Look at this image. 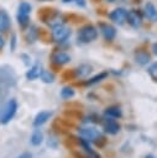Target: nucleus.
I'll return each instance as SVG.
<instances>
[{
  "mask_svg": "<svg viewBox=\"0 0 157 158\" xmlns=\"http://www.w3.org/2000/svg\"><path fill=\"white\" fill-rule=\"evenodd\" d=\"M4 46H5V40H4V37L0 35V51L4 48Z\"/></svg>",
  "mask_w": 157,
  "mask_h": 158,
  "instance_id": "nucleus-26",
  "label": "nucleus"
},
{
  "mask_svg": "<svg viewBox=\"0 0 157 158\" xmlns=\"http://www.w3.org/2000/svg\"><path fill=\"white\" fill-rule=\"evenodd\" d=\"M126 22L134 27V28H138L142 25V14L136 10V9H131L127 10V17H126Z\"/></svg>",
  "mask_w": 157,
  "mask_h": 158,
  "instance_id": "nucleus-8",
  "label": "nucleus"
},
{
  "mask_svg": "<svg viewBox=\"0 0 157 158\" xmlns=\"http://www.w3.org/2000/svg\"><path fill=\"white\" fill-rule=\"evenodd\" d=\"M11 26L10 16L7 15L6 11L0 10V32H7Z\"/></svg>",
  "mask_w": 157,
  "mask_h": 158,
  "instance_id": "nucleus-17",
  "label": "nucleus"
},
{
  "mask_svg": "<svg viewBox=\"0 0 157 158\" xmlns=\"http://www.w3.org/2000/svg\"><path fill=\"white\" fill-rule=\"evenodd\" d=\"M147 73H148V75L151 77V79L157 83V62H156V63H152V64L148 67Z\"/></svg>",
  "mask_w": 157,
  "mask_h": 158,
  "instance_id": "nucleus-23",
  "label": "nucleus"
},
{
  "mask_svg": "<svg viewBox=\"0 0 157 158\" xmlns=\"http://www.w3.org/2000/svg\"><path fill=\"white\" fill-rule=\"evenodd\" d=\"M78 143L82 146V148H84V149H85V152L89 154V157H90V158H101V157H100V154H98L95 151H93V149L90 148L89 142H88L85 138H83V137L78 138Z\"/></svg>",
  "mask_w": 157,
  "mask_h": 158,
  "instance_id": "nucleus-18",
  "label": "nucleus"
},
{
  "mask_svg": "<svg viewBox=\"0 0 157 158\" xmlns=\"http://www.w3.org/2000/svg\"><path fill=\"white\" fill-rule=\"evenodd\" d=\"M16 158H32V154H31V153H28V152H25V153L20 154V156H19V157H16Z\"/></svg>",
  "mask_w": 157,
  "mask_h": 158,
  "instance_id": "nucleus-25",
  "label": "nucleus"
},
{
  "mask_svg": "<svg viewBox=\"0 0 157 158\" xmlns=\"http://www.w3.org/2000/svg\"><path fill=\"white\" fill-rule=\"evenodd\" d=\"M101 122V126H103V130L109 133V135H116L120 132L121 130V126L120 123L115 120V118H111V117H105L104 120L100 121Z\"/></svg>",
  "mask_w": 157,
  "mask_h": 158,
  "instance_id": "nucleus-6",
  "label": "nucleus"
},
{
  "mask_svg": "<svg viewBox=\"0 0 157 158\" xmlns=\"http://www.w3.org/2000/svg\"><path fill=\"white\" fill-rule=\"evenodd\" d=\"M51 60L53 64L61 67V65H64V64L70 62V56L63 51H54L51 56Z\"/></svg>",
  "mask_w": 157,
  "mask_h": 158,
  "instance_id": "nucleus-9",
  "label": "nucleus"
},
{
  "mask_svg": "<svg viewBox=\"0 0 157 158\" xmlns=\"http://www.w3.org/2000/svg\"><path fill=\"white\" fill-rule=\"evenodd\" d=\"M98 31H100L103 38L108 42H111L115 37H116V28L106 22H99L98 25Z\"/></svg>",
  "mask_w": 157,
  "mask_h": 158,
  "instance_id": "nucleus-5",
  "label": "nucleus"
},
{
  "mask_svg": "<svg viewBox=\"0 0 157 158\" xmlns=\"http://www.w3.org/2000/svg\"><path fill=\"white\" fill-rule=\"evenodd\" d=\"M30 15H31V5L28 2H21L17 7V23L21 27H26L30 22Z\"/></svg>",
  "mask_w": 157,
  "mask_h": 158,
  "instance_id": "nucleus-4",
  "label": "nucleus"
},
{
  "mask_svg": "<svg viewBox=\"0 0 157 158\" xmlns=\"http://www.w3.org/2000/svg\"><path fill=\"white\" fill-rule=\"evenodd\" d=\"M99 31L98 27H95L91 23H87L82 26L77 32V40L80 43H90L98 38Z\"/></svg>",
  "mask_w": 157,
  "mask_h": 158,
  "instance_id": "nucleus-1",
  "label": "nucleus"
},
{
  "mask_svg": "<svg viewBox=\"0 0 157 158\" xmlns=\"http://www.w3.org/2000/svg\"><path fill=\"white\" fill-rule=\"evenodd\" d=\"M41 80L43 81V83H47V84H51V83H53L54 81V79H56V77H54V74L52 73V72H49V70H42V73H41Z\"/></svg>",
  "mask_w": 157,
  "mask_h": 158,
  "instance_id": "nucleus-21",
  "label": "nucleus"
},
{
  "mask_svg": "<svg viewBox=\"0 0 157 158\" xmlns=\"http://www.w3.org/2000/svg\"><path fill=\"white\" fill-rule=\"evenodd\" d=\"M51 116H52V111H48V110H45V111H40L36 116H35V118H33V126L35 127H40V126H42V125H45L49 118H51Z\"/></svg>",
  "mask_w": 157,
  "mask_h": 158,
  "instance_id": "nucleus-11",
  "label": "nucleus"
},
{
  "mask_svg": "<svg viewBox=\"0 0 157 158\" xmlns=\"http://www.w3.org/2000/svg\"><path fill=\"white\" fill-rule=\"evenodd\" d=\"M109 19L116 23V25H124L126 22V17H127V10L125 7H116L114 9L109 15Z\"/></svg>",
  "mask_w": 157,
  "mask_h": 158,
  "instance_id": "nucleus-7",
  "label": "nucleus"
},
{
  "mask_svg": "<svg viewBox=\"0 0 157 158\" xmlns=\"http://www.w3.org/2000/svg\"><path fill=\"white\" fill-rule=\"evenodd\" d=\"M90 73H91V67H90L89 64H85V63L78 65V67L73 70V75H74V78H78V79L87 78Z\"/></svg>",
  "mask_w": 157,
  "mask_h": 158,
  "instance_id": "nucleus-12",
  "label": "nucleus"
},
{
  "mask_svg": "<svg viewBox=\"0 0 157 158\" xmlns=\"http://www.w3.org/2000/svg\"><path fill=\"white\" fill-rule=\"evenodd\" d=\"M103 1H105V2H109V4H110V2H114L115 0H103Z\"/></svg>",
  "mask_w": 157,
  "mask_h": 158,
  "instance_id": "nucleus-29",
  "label": "nucleus"
},
{
  "mask_svg": "<svg viewBox=\"0 0 157 158\" xmlns=\"http://www.w3.org/2000/svg\"><path fill=\"white\" fill-rule=\"evenodd\" d=\"M69 36H70V28H69L68 26H66L64 23L52 27L51 37H52V41H53V42H56V43H62V42L67 41Z\"/></svg>",
  "mask_w": 157,
  "mask_h": 158,
  "instance_id": "nucleus-2",
  "label": "nucleus"
},
{
  "mask_svg": "<svg viewBox=\"0 0 157 158\" xmlns=\"http://www.w3.org/2000/svg\"><path fill=\"white\" fill-rule=\"evenodd\" d=\"M40 1H52V0H40Z\"/></svg>",
  "mask_w": 157,
  "mask_h": 158,
  "instance_id": "nucleus-30",
  "label": "nucleus"
},
{
  "mask_svg": "<svg viewBox=\"0 0 157 158\" xmlns=\"http://www.w3.org/2000/svg\"><path fill=\"white\" fill-rule=\"evenodd\" d=\"M106 77H108V73H106V72H101V73L94 75L93 78H89V79H87L85 81H83V85H85V86H91V85H94V84H96V83L104 80Z\"/></svg>",
  "mask_w": 157,
  "mask_h": 158,
  "instance_id": "nucleus-19",
  "label": "nucleus"
},
{
  "mask_svg": "<svg viewBox=\"0 0 157 158\" xmlns=\"http://www.w3.org/2000/svg\"><path fill=\"white\" fill-rule=\"evenodd\" d=\"M105 117H111V118H120L122 116V110L119 105H111L105 109L104 111Z\"/></svg>",
  "mask_w": 157,
  "mask_h": 158,
  "instance_id": "nucleus-16",
  "label": "nucleus"
},
{
  "mask_svg": "<svg viewBox=\"0 0 157 158\" xmlns=\"http://www.w3.org/2000/svg\"><path fill=\"white\" fill-rule=\"evenodd\" d=\"M152 52H153V54L157 56V42H155V43L152 44Z\"/></svg>",
  "mask_w": 157,
  "mask_h": 158,
  "instance_id": "nucleus-27",
  "label": "nucleus"
},
{
  "mask_svg": "<svg viewBox=\"0 0 157 158\" xmlns=\"http://www.w3.org/2000/svg\"><path fill=\"white\" fill-rule=\"evenodd\" d=\"M42 70H43V69H42L41 64H38V63L33 64V65L30 67V69L26 72V79H27V80H36V79H38V78L41 77Z\"/></svg>",
  "mask_w": 157,
  "mask_h": 158,
  "instance_id": "nucleus-15",
  "label": "nucleus"
},
{
  "mask_svg": "<svg viewBox=\"0 0 157 158\" xmlns=\"http://www.w3.org/2000/svg\"><path fill=\"white\" fill-rule=\"evenodd\" d=\"M145 158H156L153 154H147V156H145Z\"/></svg>",
  "mask_w": 157,
  "mask_h": 158,
  "instance_id": "nucleus-28",
  "label": "nucleus"
},
{
  "mask_svg": "<svg viewBox=\"0 0 157 158\" xmlns=\"http://www.w3.org/2000/svg\"><path fill=\"white\" fill-rule=\"evenodd\" d=\"M79 135H80V137L85 138L88 142H93L94 143L96 141V138L101 133L94 127H83V128H79Z\"/></svg>",
  "mask_w": 157,
  "mask_h": 158,
  "instance_id": "nucleus-10",
  "label": "nucleus"
},
{
  "mask_svg": "<svg viewBox=\"0 0 157 158\" xmlns=\"http://www.w3.org/2000/svg\"><path fill=\"white\" fill-rule=\"evenodd\" d=\"M31 144L32 146H40L42 142H43V133L40 131V130H35L31 135Z\"/></svg>",
  "mask_w": 157,
  "mask_h": 158,
  "instance_id": "nucleus-20",
  "label": "nucleus"
},
{
  "mask_svg": "<svg viewBox=\"0 0 157 158\" xmlns=\"http://www.w3.org/2000/svg\"><path fill=\"white\" fill-rule=\"evenodd\" d=\"M62 2L66 5H75L78 7H84L87 5L85 0H62Z\"/></svg>",
  "mask_w": 157,
  "mask_h": 158,
  "instance_id": "nucleus-24",
  "label": "nucleus"
},
{
  "mask_svg": "<svg viewBox=\"0 0 157 158\" xmlns=\"http://www.w3.org/2000/svg\"><path fill=\"white\" fill-rule=\"evenodd\" d=\"M143 15L152 22H157V7L152 2H146L143 6Z\"/></svg>",
  "mask_w": 157,
  "mask_h": 158,
  "instance_id": "nucleus-13",
  "label": "nucleus"
},
{
  "mask_svg": "<svg viewBox=\"0 0 157 158\" xmlns=\"http://www.w3.org/2000/svg\"><path fill=\"white\" fill-rule=\"evenodd\" d=\"M135 60L140 65H146L151 62V56L145 49H137L135 52Z\"/></svg>",
  "mask_w": 157,
  "mask_h": 158,
  "instance_id": "nucleus-14",
  "label": "nucleus"
},
{
  "mask_svg": "<svg viewBox=\"0 0 157 158\" xmlns=\"http://www.w3.org/2000/svg\"><path fill=\"white\" fill-rule=\"evenodd\" d=\"M16 111H17V102H16L15 99H10L6 102V105H5L4 110H2V114L0 116V122L2 125L9 123L14 118V116L16 115Z\"/></svg>",
  "mask_w": 157,
  "mask_h": 158,
  "instance_id": "nucleus-3",
  "label": "nucleus"
},
{
  "mask_svg": "<svg viewBox=\"0 0 157 158\" xmlns=\"http://www.w3.org/2000/svg\"><path fill=\"white\" fill-rule=\"evenodd\" d=\"M74 89L72 86H64L62 90H61V98L64 99V100H69L74 96Z\"/></svg>",
  "mask_w": 157,
  "mask_h": 158,
  "instance_id": "nucleus-22",
  "label": "nucleus"
}]
</instances>
